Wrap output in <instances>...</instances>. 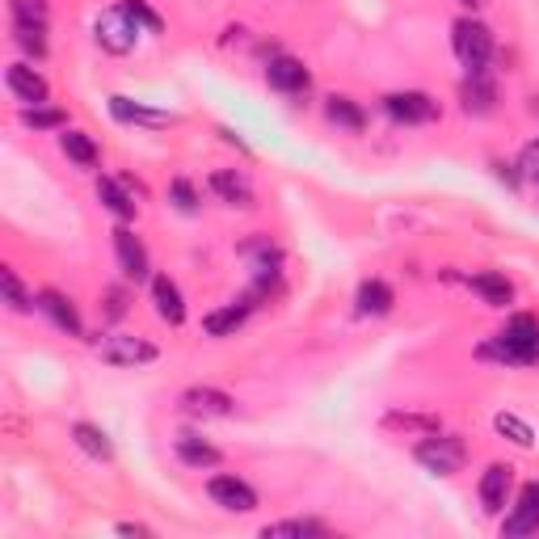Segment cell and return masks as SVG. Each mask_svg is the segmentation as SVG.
I'll list each match as a JSON object with an SVG mask.
<instances>
[{"label":"cell","instance_id":"obj_1","mask_svg":"<svg viewBox=\"0 0 539 539\" xmlns=\"http://www.w3.org/2000/svg\"><path fill=\"white\" fill-rule=\"evenodd\" d=\"M481 358H493V363H506V367H535L539 363V316H531V312L510 316L506 329L481 346Z\"/></svg>","mask_w":539,"mask_h":539},{"label":"cell","instance_id":"obj_2","mask_svg":"<svg viewBox=\"0 0 539 539\" xmlns=\"http://www.w3.org/2000/svg\"><path fill=\"white\" fill-rule=\"evenodd\" d=\"M417 464L430 468L434 476H455L459 468H464V459H468V447L459 443L455 434H426L422 443H417Z\"/></svg>","mask_w":539,"mask_h":539},{"label":"cell","instance_id":"obj_3","mask_svg":"<svg viewBox=\"0 0 539 539\" xmlns=\"http://www.w3.org/2000/svg\"><path fill=\"white\" fill-rule=\"evenodd\" d=\"M156 350L148 337H135V333H106L97 342V358L106 367H144V363H156Z\"/></svg>","mask_w":539,"mask_h":539},{"label":"cell","instance_id":"obj_4","mask_svg":"<svg viewBox=\"0 0 539 539\" xmlns=\"http://www.w3.org/2000/svg\"><path fill=\"white\" fill-rule=\"evenodd\" d=\"M451 47L459 55V64H464L468 72L476 68H489V55H493V34L485 22H472V17H464V22L451 26Z\"/></svg>","mask_w":539,"mask_h":539},{"label":"cell","instance_id":"obj_5","mask_svg":"<svg viewBox=\"0 0 539 539\" xmlns=\"http://www.w3.org/2000/svg\"><path fill=\"white\" fill-rule=\"evenodd\" d=\"M93 38H97V47H102V51H110V55H127V51H135L139 26H135V17H131L123 5H114V9H106V13H97Z\"/></svg>","mask_w":539,"mask_h":539},{"label":"cell","instance_id":"obj_6","mask_svg":"<svg viewBox=\"0 0 539 539\" xmlns=\"http://www.w3.org/2000/svg\"><path fill=\"white\" fill-rule=\"evenodd\" d=\"M384 110H388V118H396V123H405V127L434 123V118H438V102H434L430 93H417V89L388 93L384 97Z\"/></svg>","mask_w":539,"mask_h":539},{"label":"cell","instance_id":"obj_7","mask_svg":"<svg viewBox=\"0 0 539 539\" xmlns=\"http://www.w3.org/2000/svg\"><path fill=\"white\" fill-rule=\"evenodd\" d=\"M34 308L47 316V321L59 329V333H68V337H81L85 325H81V312H76V304L64 295V291H55V287H43L34 295Z\"/></svg>","mask_w":539,"mask_h":539},{"label":"cell","instance_id":"obj_8","mask_svg":"<svg viewBox=\"0 0 539 539\" xmlns=\"http://www.w3.org/2000/svg\"><path fill=\"white\" fill-rule=\"evenodd\" d=\"M207 493H211V502L228 514H253L257 510V493H253V485L241 481V476H211Z\"/></svg>","mask_w":539,"mask_h":539},{"label":"cell","instance_id":"obj_9","mask_svg":"<svg viewBox=\"0 0 539 539\" xmlns=\"http://www.w3.org/2000/svg\"><path fill=\"white\" fill-rule=\"evenodd\" d=\"M506 539H523V535H539V481L518 489V502L510 510V518L502 523Z\"/></svg>","mask_w":539,"mask_h":539},{"label":"cell","instance_id":"obj_10","mask_svg":"<svg viewBox=\"0 0 539 539\" xmlns=\"http://www.w3.org/2000/svg\"><path fill=\"white\" fill-rule=\"evenodd\" d=\"M266 85H270L274 93L295 97V93H308L312 76H308V68H304V59H295V55H274L270 64H266Z\"/></svg>","mask_w":539,"mask_h":539},{"label":"cell","instance_id":"obj_11","mask_svg":"<svg viewBox=\"0 0 539 539\" xmlns=\"http://www.w3.org/2000/svg\"><path fill=\"white\" fill-rule=\"evenodd\" d=\"M110 114L118 118V123L148 127V131H165V127L177 123L169 110H156V106H144V102H131V97H123V93H114V97H110Z\"/></svg>","mask_w":539,"mask_h":539},{"label":"cell","instance_id":"obj_12","mask_svg":"<svg viewBox=\"0 0 539 539\" xmlns=\"http://www.w3.org/2000/svg\"><path fill=\"white\" fill-rule=\"evenodd\" d=\"M114 253H118V266H123L127 278H135V283H144L148 278V249L144 241L131 232V228H114Z\"/></svg>","mask_w":539,"mask_h":539},{"label":"cell","instance_id":"obj_13","mask_svg":"<svg viewBox=\"0 0 539 539\" xmlns=\"http://www.w3.org/2000/svg\"><path fill=\"white\" fill-rule=\"evenodd\" d=\"M5 85L13 89V97H22L26 106H47V81L38 76L30 64H9L5 68Z\"/></svg>","mask_w":539,"mask_h":539},{"label":"cell","instance_id":"obj_14","mask_svg":"<svg viewBox=\"0 0 539 539\" xmlns=\"http://www.w3.org/2000/svg\"><path fill=\"white\" fill-rule=\"evenodd\" d=\"M510 489H514V468L510 464H489L485 476H481V506L489 514H502Z\"/></svg>","mask_w":539,"mask_h":539},{"label":"cell","instance_id":"obj_15","mask_svg":"<svg viewBox=\"0 0 539 539\" xmlns=\"http://www.w3.org/2000/svg\"><path fill=\"white\" fill-rule=\"evenodd\" d=\"M211 194L228 207H241V211L253 207V186L245 182V173H236V169H215L211 173Z\"/></svg>","mask_w":539,"mask_h":539},{"label":"cell","instance_id":"obj_16","mask_svg":"<svg viewBox=\"0 0 539 539\" xmlns=\"http://www.w3.org/2000/svg\"><path fill=\"white\" fill-rule=\"evenodd\" d=\"M152 304H156V316H161L165 325H182L186 321V304H182V291H177V283L169 274H156L152 278Z\"/></svg>","mask_w":539,"mask_h":539},{"label":"cell","instance_id":"obj_17","mask_svg":"<svg viewBox=\"0 0 539 539\" xmlns=\"http://www.w3.org/2000/svg\"><path fill=\"white\" fill-rule=\"evenodd\" d=\"M232 396L228 392H219V388H190L186 396H182V409L190 413V417H228L232 413Z\"/></svg>","mask_w":539,"mask_h":539},{"label":"cell","instance_id":"obj_18","mask_svg":"<svg viewBox=\"0 0 539 539\" xmlns=\"http://www.w3.org/2000/svg\"><path fill=\"white\" fill-rule=\"evenodd\" d=\"M468 287L485 299L489 308H506V304H514V283L506 274H497V270H481V274H472L468 278Z\"/></svg>","mask_w":539,"mask_h":539},{"label":"cell","instance_id":"obj_19","mask_svg":"<svg viewBox=\"0 0 539 539\" xmlns=\"http://www.w3.org/2000/svg\"><path fill=\"white\" fill-rule=\"evenodd\" d=\"M493 102H497V85H493L489 68L468 72V81H464V110L468 114H489Z\"/></svg>","mask_w":539,"mask_h":539},{"label":"cell","instance_id":"obj_20","mask_svg":"<svg viewBox=\"0 0 539 539\" xmlns=\"http://www.w3.org/2000/svg\"><path fill=\"white\" fill-rule=\"evenodd\" d=\"M325 118L333 127H342V131H350V135H358L367 127V114H363V106L354 102V97H346V93H333V97H325Z\"/></svg>","mask_w":539,"mask_h":539},{"label":"cell","instance_id":"obj_21","mask_svg":"<svg viewBox=\"0 0 539 539\" xmlns=\"http://www.w3.org/2000/svg\"><path fill=\"white\" fill-rule=\"evenodd\" d=\"M392 304H396V295H392V287L384 283V278H367V283L358 287V295H354L358 316H388Z\"/></svg>","mask_w":539,"mask_h":539},{"label":"cell","instance_id":"obj_22","mask_svg":"<svg viewBox=\"0 0 539 539\" xmlns=\"http://www.w3.org/2000/svg\"><path fill=\"white\" fill-rule=\"evenodd\" d=\"M249 312H253L249 299H236V304H228V308L207 312V316H203V329H207L211 337H232L236 329L245 325V316H249Z\"/></svg>","mask_w":539,"mask_h":539},{"label":"cell","instance_id":"obj_23","mask_svg":"<svg viewBox=\"0 0 539 539\" xmlns=\"http://www.w3.org/2000/svg\"><path fill=\"white\" fill-rule=\"evenodd\" d=\"M72 438H76V447H81L85 455L102 459V464H110V459H114V443H110V434H106L102 426H93V422H76V426H72Z\"/></svg>","mask_w":539,"mask_h":539},{"label":"cell","instance_id":"obj_24","mask_svg":"<svg viewBox=\"0 0 539 539\" xmlns=\"http://www.w3.org/2000/svg\"><path fill=\"white\" fill-rule=\"evenodd\" d=\"M177 459H182L186 468H215L224 455H219V451L207 443V438H198V434H182V438H177Z\"/></svg>","mask_w":539,"mask_h":539},{"label":"cell","instance_id":"obj_25","mask_svg":"<svg viewBox=\"0 0 539 539\" xmlns=\"http://www.w3.org/2000/svg\"><path fill=\"white\" fill-rule=\"evenodd\" d=\"M329 527L316 518H287V523H270L262 527V539H325Z\"/></svg>","mask_w":539,"mask_h":539},{"label":"cell","instance_id":"obj_26","mask_svg":"<svg viewBox=\"0 0 539 539\" xmlns=\"http://www.w3.org/2000/svg\"><path fill=\"white\" fill-rule=\"evenodd\" d=\"M59 148H64L68 161L81 165V169H93L97 161H102V152H97V144H93L85 131H68V127H64V135H59Z\"/></svg>","mask_w":539,"mask_h":539},{"label":"cell","instance_id":"obj_27","mask_svg":"<svg viewBox=\"0 0 539 539\" xmlns=\"http://www.w3.org/2000/svg\"><path fill=\"white\" fill-rule=\"evenodd\" d=\"M97 198H102L106 211L118 215L123 224H127V219H135V207H139V203H135V198H131L123 186L114 182V177H97Z\"/></svg>","mask_w":539,"mask_h":539},{"label":"cell","instance_id":"obj_28","mask_svg":"<svg viewBox=\"0 0 539 539\" xmlns=\"http://www.w3.org/2000/svg\"><path fill=\"white\" fill-rule=\"evenodd\" d=\"M22 123L34 131H64L68 127V114L55 110V106H26L22 110Z\"/></svg>","mask_w":539,"mask_h":539},{"label":"cell","instance_id":"obj_29","mask_svg":"<svg viewBox=\"0 0 539 539\" xmlns=\"http://www.w3.org/2000/svg\"><path fill=\"white\" fill-rule=\"evenodd\" d=\"M493 430L502 434V438H510L514 447H531L535 443V430L523 422V417H514V413H497L493 417Z\"/></svg>","mask_w":539,"mask_h":539},{"label":"cell","instance_id":"obj_30","mask_svg":"<svg viewBox=\"0 0 539 539\" xmlns=\"http://www.w3.org/2000/svg\"><path fill=\"white\" fill-rule=\"evenodd\" d=\"M13 43L22 47L26 55L43 59V55H47V26H17V22H13Z\"/></svg>","mask_w":539,"mask_h":539},{"label":"cell","instance_id":"obj_31","mask_svg":"<svg viewBox=\"0 0 539 539\" xmlns=\"http://www.w3.org/2000/svg\"><path fill=\"white\" fill-rule=\"evenodd\" d=\"M0 287H5V304H9V312H30V308H34V295H26L22 278H17L13 270H0Z\"/></svg>","mask_w":539,"mask_h":539},{"label":"cell","instance_id":"obj_32","mask_svg":"<svg viewBox=\"0 0 539 539\" xmlns=\"http://www.w3.org/2000/svg\"><path fill=\"white\" fill-rule=\"evenodd\" d=\"M17 26H47V0H9Z\"/></svg>","mask_w":539,"mask_h":539},{"label":"cell","instance_id":"obj_33","mask_svg":"<svg viewBox=\"0 0 539 539\" xmlns=\"http://www.w3.org/2000/svg\"><path fill=\"white\" fill-rule=\"evenodd\" d=\"M388 430H413V434H438V417H430V413H388Z\"/></svg>","mask_w":539,"mask_h":539},{"label":"cell","instance_id":"obj_34","mask_svg":"<svg viewBox=\"0 0 539 539\" xmlns=\"http://www.w3.org/2000/svg\"><path fill=\"white\" fill-rule=\"evenodd\" d=\"M123 9L135 17V26H139V30H148V34H161V30H165V22L144 5V0H123Z\"/></svg>","mask_w":539,"mask_h":539},{"label":"cell","instance_id":"obj_35","mask_svg":"<svg viewBox=\"0 0 539 539\" xmlns=\"http://www.w3.org/2000/svg\"><path fill=\"white\" fill-rule=\"evenodd\" d=\"M518 173H523V182H531V186H539V135L531 139V144L518 152V165H514Z\"/></svg>","mask_w":539,"mask_h":539},{"label":"cell","instance_id":"obj_36","mask_svg":"<svg viewBox=\"0 0 539 539\" xmlns=\"http://www.w3.org/2000/svg\"><path fill=\"white\" fill-rule=\"evenodd\" d=\"M173 207L186 211V215L198 211V194H194V186L186 182V177H177V182H173Z\"/></svg>","mask_w":539,"mask_h":539},{"label":"cell","instance_id":"obj_37","mask_svg":"<svg viewBox=\"0 0 539 539\" xmlns=\"http://www.w3.org/2000/svg\"><path fill=\"white\" fill-rule=\"evenodd\" d=\"M106 316H110V321H123V316H127V291L123 287L106 291Z\"/></svg>","mask_w":539,"mask_h":539},{"label":"cell","instance_id":"obj_38","mask_svg":"<svg viewBox=\"0 0 539 539\" xmlns=\"http://www.w3.org/2000/svg\"><path fill=\"white\" fill-rule=\"evenodd\" d=\"M118 535H152V531L139 527V523H118Z\"/></svg>","mask_w":539,"mask_h":539},{"label":"cell","instance_id":"obj_39","mask_svg":"<svg viewBox=\"0 0 539 539\" xmlns=\"http://www.w3.org/2000/svg\"><path fill=\"white\" fill-rule=\"evenodd\" d=\"M459 5H468V9H476V5H485V0H459Z\"/></svg>","mask_w":539,"mask_h":539}]
</instances>
